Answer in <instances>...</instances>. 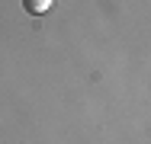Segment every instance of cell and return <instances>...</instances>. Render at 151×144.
<instances>
[{"mask_svg":"<svg viewBox=\"0 0 151 144\" xmlns=\"http://www.w3.org/2000/svg\"><path fill=\"white\" fill-rule=\"evenodd\" d=\"M48 3H52V0H23V6H26L29 13H45Z\"/></svg>","mask_w":151,"mask_h":144,"instance_id":"1","label":"cell"}]
</instances>
